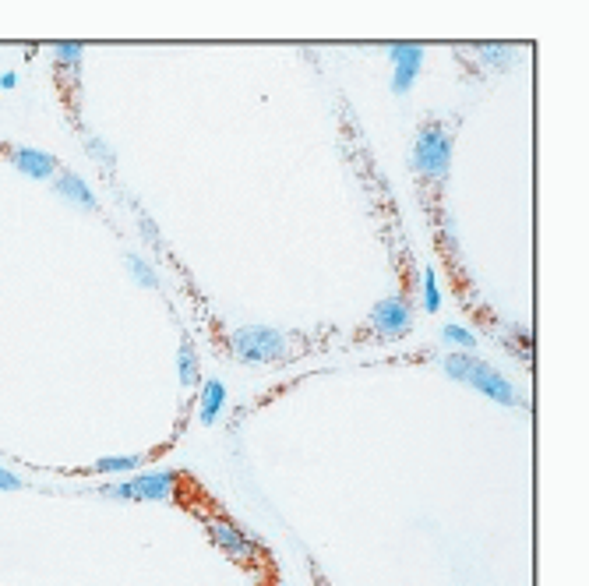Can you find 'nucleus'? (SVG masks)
Segmentation results:
<instances>
[{
	"mask_svg": "<svg viewBox=\"0 0 589 586\" xmlns=\"http://www.w3.org/2000/svg\"><path fill=\"white\" fill-rule=\"evenodd\" d=\"M124 265H127V272H131V276H135L142 286H149V290H152V286H159V279H156V269H152V265L145 262V258H138V255H127V258H124Z\"/></svg>",
	"mask_w": 589,
	"mask_h": 586,
	"instance_id": "2eb2a0df",
	"label": "nucleus"
},
{
	"mask_svg": "<svg viewBox=\"0 0 589 586\" xmlns=\"http://www.w3.org/2000/svg\"><path fill=\"white\" fill-rule=\"evenodd\" d=\"M25 481L18 474H11L8 466H0V491H22Z\"/></svg>",
	"mask_w": 589,
	"mask_h": 586,
	"instance_id": "a211bd4d",
	"label": "nucleus"
},
{
	"mask_svg": "<svg viewBox=\"0 0 589 586\" xmlns=\"http://www.w3.org/2000/svg\"><path fill=\"white\" fill-rule=\"evenodd\" d=\"M173 488H177V474L173 470H149V474H138L131 481L106 484L103 495L117 498V502H170Z\"/></svg>",
	"mask_w": 589,
	"mask_h": 586,
	"instance_id": "7ed1b4c3",
	"label": "nucleus"
},
{
	"mask_svg": "<svg viewBox=\"0 0 589 586\" xmlns=\"http://www.w3.org/2000/svg\"><path fill=\"white\" fill-rule=\"evenodd\" d=\"M487 64H508L512 61V46H484V53H480Z\"/></svg>",
	"mask_w": 589,
	"mask_h": 586,
	"instance_id": "f3484780",
	"label": "nucleus"
},
{
	"mask_svg": "<svg viewBox=\"0 0 589 586\" xmlns=\"http://www.w3.org/2000/svg\"><path fill=\"white\" fill-rule=\"evenodd\" d=\"M441 339L459 346L463 354H473V346H477V336H473L470 329H463V325H445V329H441Z\"/></svg>",
	"mask_w": 589,
	"mask_h": 586,
	"instance_id": "4468645a",
	"label": "nucleus"
},
{
	"mask_svg": "<svg viewBox=\"0 0 589 586\" xmlns=\"http://www.w3.org/2000/svg\"><path fill=\"white\" fill-rule=\"evenodd\" d=\"M205 530H209L212 541H216L230 558H237V562H254V558H258V544H254L237 523H230V519H209Z\"/></svg>",
	"mask_w": 589,
	"mask_h": 586,
	"instance_id": "0eeeda50",
	"label": "nucleus"
},
{
	"mask_svg": "<svg viewBox=\"0 0 589 586\" xmlns=\"http://www.w3.org/2000/svg\"><path fill=\"white\" fill-rule=\"evenodd\" d=\"M15 85H18L15 71H4V75H0V89H15Z\"/></svg>",
	"mask_w": 589,
	"mask_h": 586,
	"instance_id": "aec40b11",
	"label": "nucleus"
},
{
	"mask_svg": "<svg viewBox=\"0 0 589 586\" xmlns=\"http://www.w3.org/2000/svg\"><path fill=\"white\" fill-rule=\"evenodd\" d=\"M441 368H445V375L452 378V382L470 385V389L484 392V396L494 399V403H501V406H515V403H519V392H515V385L508 382V378L501 375L494 364L480 361V357H473V354H448L445 361H441Z\"/></svg>",
	"mask_w": 589,
	"mask_h": 586,
	"instance_id": "f257e3e1",
	"label": "nucleus"
},
{
	"mask_svg": "<svg viewBox=\"0 0 589 586\" xmlns=\"http://www.w3.org/2000/svg\"><path fill=\"white\" fill-rule=\"evenodd\" d=\"M57 195L64 198V202H71V205H78V209H85V212L96 209V195H92V188L82 181V177H78L75 170H60L57 173Z\"/></svg>",
	"mask_w": 589,
	"mask_h": 586,
	"instance_id": "1a4fd4ad",
	"label": "nucleus"
},
{
	"mask_svg": "<svg viewBox=\"0 0 589 586\" xmlns=\"http://www.w3.org/2000/svg\"><path fill=\"white\" fill-rule=\"evenodd\" d=\"M223 403H226V385L223 382L205 385V392H202V424H216Z\"/></svg>",
	"mask_w": 589,
	"mask_h": 586,
	"instance_id": "9d476101",
	"label": "nucleus"
},
{
	"mask_svg": "<svg viewBox=\"0 0 589 586\" xmlns=\"http://www.w3.org/2000/svg\"><path fill=\"white\" fill-rule=\"evenodd\" d=\"M82 43H57L53 46V61L60 64L64 71H78V64H82Z\"/></svg>",
	"mask_w": 589,
	"mask_h": 586,
	"instance_id": "ddd939ff",
	"label": "nucleus"
},
{
	"mask_svg": "<svg viewBox=\"0 0 589 586\" xmlns=\"http://www.w3.org/2000/svg\"><path fill=\"white\" fill-rule=\"evenodd\" d=\"M448 163H452V135L441 124H427L417 135V142H413V166L424 177L438 181V177L448 173Z\"/></svg>",
	"mask_w": 589,
	"mask_h": 586,
	"instance_id": "20e7f679",
	"label": "nucleus"
},
{
	"mask_svg": "<svg viewBox=\"0 0 589 586\" xmlns=\"http://www.w3.org/2000/svg\"><path fill=\"white\" fill-rule=\"evenodd\" d=\"M11 166L22 177H29V181H50V177H57V159L43 149H32V145H18L11 152Z\"/></svg>",
	"mask_w": 589,
	"mask_h": 586,
	"instance_id": "6e6552de",
	"label": "nucleus"
},
{
	"mask_svg": "<svg viewBox=\"0 0 589 586\" xmlns=\"http://www.w3.org/2000/svg\"><path fill=\"white\" fill-rule=\"evenodd\" d=\"M180 385H184V389L198 385V350H194L191 339L180 343Z\"/></svg>",
	"mask_w": 589,
	"mask_h": 586,
	"instance_id": "9b49d317",
	"label": "nucleus"
},
{
	"mask_svg": "<svg viewBox=\"0 0 589 586\" xmlns=\"http://www.w3.org/2000/svg\"><path fill=\"white\" fill-rule=\"evenodd\" d=\"M424 308L427 311H438L441 308V290H438V279H434L431 269L424 272Z\"/></svg>",
	"mask_w": 589,
	"mask_h": 586,
	"instance_id": "dca6fc26",
	"label": "nucleus"
},
{
	"mask_svg": "<svg viewBox=\"0 0 589 586\" xmlns=\"http://www.w3.org/2000/svg\"><path fill=\"white\" fill-rule=\"evenodd\" d=\"M371 329L385 339H399L413 329V308L406 304V297H385L374 304L371 311Z\"/></svg>",
	"mask_w": 589,
	"mask_h": 586,
	"instance_id": "39448f33",
	"label": "nucleus"
},
{
	"mask_svg": "<svg viewBox=\"0 0 589 586\" xmlns=\"http://www.w3.org/2000/svg\"><path fill=\"white\" fill-rule=\"evenodd\" d=\"M89 152L92 156H99V159H106V163H113V152L106 149V145H99L96 138H89Z\"/></svg>",
	"mask_w": 589,
	"mask_h": 586,
	"instance_id": "6ab92c4d",
	"label": "nucleus"
},
{
	"mask_svg": "<svg viewBox=\"0 0 589 586\" xmlns=\"http://www.w3.org/2000/svg\"><path fill=\"white\" fill-rule=\"evenodd\" d=\"M388 61H392V92L403 96V92L413 89L420 68H424V46L417 43H392L388 46Z\"/></svg>",
	"mask_w": 589,
	"mask_h": 586,
	"instance_id": "423d86ee",
	"label": "nucleus"
},
{
	"mask_svg": "<svg viewBox=\"0 0 589 586\" xmlns=\"http://www.w3.org/2000/svg\"><path fill=\"white\" fill-rule=\"evenodd\" d=\"M138 466H142V456H103L92 470L96 474H131Z\"/></svg>",
	"mask_w": 589,
	"mask_h": 586,
	"instance_id": "f8f14e48",
	"label": "nucleus"
},
{
	"mask_svg": "<svg viewBox=\"0 0 589 586\" xmlns=\"http://www.w3.org/2000/svg\"><path fill=\"white\" fill-rule=\"evenodd\" d=\"M233 354L244 364H269L286 357V336L272 325H244L233 332Z\"/></svg>",
	"mask_w": 589,
	"mask_h": 586,
	"instance_id": "f03ea898",
	"label": "nucleus"
}]
</instances>
